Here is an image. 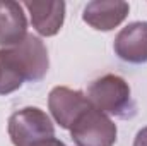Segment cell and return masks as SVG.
Returning <instances> with one entry per match:
<instances>
[{
	"mask_svg": "<svg viewBox=\"0 0 147 146\" xmlns=\"http://www.w3.org/2000/svg\"><path fill=\"white\" fill-rule=\"evenodd\" d=\"M86 96L94 108L116 119H132L137 113L130 84L116 74H105L96 77L87 86Z\"/></svg>",
	"mask_w": 147,
	"mask_h": 146,
	"instance_id": "cell-1",
	"label": "cell"
},
{
	"mask_svg": "<svg viewBox=\"0 0 147 146\" xmlns=\"http://www.w3.org/2000/svg\"><path fill=\"white\" fill-rule=\"evenodd\" d=\"M0 57L9 67L17 72L24 81H41L50 69L48 48L41 38L28 33L21 43L7 48H0Z\"/></svg>",
	"mask_w": 147,
	"mask_h": 146,
	"instance_id": "cell-2",
	"label": "cell"
},
{
	"mask_svg": "<svg viewBox=\"0 0 147 146\" xmlns=\"http://www.w3.org/2000/svg\"><path fill=\"white\" fill-rule=\"evenodd\" d=\"M7 132L14 146H39L55 138V126L45 110L24 107L9 117Z\"/></svg>",
	"mask_w": 147,
	"mask_h": 146,
	"instance_id": "cell-3",
	"label": "cell"
},
{
	"mask_svg": "<svg viewBox=\"0 0 147 146\" xmlns=\"http://www.w3.org/2000/svg\"><path fill=\"white\" fill-rule=\"evenodd\" d=\"M70 136L77 146H115L118 129L110 115L89 107L70 127Z\"/></svg>",
	"mask_w": 147,
	"mask_h": 146,
	"instance_id": "cell-4",
	"label": "cell"
},
{
	"mask_svg": "<svg viewBox=\"0 0 147 146\" xmlns=\"http://www.w3.org/2000/svg\"><path fill=\"white\" fill-rule=\"evenodd\" d=\"M89 107H92L91 102L87 100L86 93L79 89H72L67 86H55L48 95V110L51 117L62 129L67 131H70L75 120Z\"/></svg>",
	"mask_w": 147,
	"mask_h": 146,
	"instance_id": "cell-5",
	"label": "cell"
},
{
	"mask_svg": "<svg viewBox=\"0 0 147 146\" xmlns=\"http://www.w3.org/2000/svg\"><path fill=\"white\" fill-rule=\"evenodd\" d=\"M31 16V24L39 36L50 38L60 33L65 21V2L62 0H28L22 3Z\"/></svg>",
	"mask_w": 147,
	"mask_h": 146,
	"instance_id": "cell-6",
	"label": "cell"
},
{
	"mask_svg": "<svg viewBox=\"0 0 147 146\" xmlns=\"http://www.w3.org/2000/svg\"><path fill=\"white\" fill-rule=\"evenodd\" d=\"M113 50L120 60L128 64L147 62V23L135 21L127 24L115 38Z\"/></svg>",
	"mask_w": 147,
	"mask_h": 146,
	"instance_id": "cell-7",
	"label": "cell"
},
{
	"mask_svg": "<svg viewBox=\"0 0 147 146\" xmlns=\"http://www.w3.org/2000/svg\"><path fill=\"white\" fill-rule=\"evenodd\" d=\"M130 5L123 0H92L84 7L82 19L96 31H113L128 16Z\"/></svg>",
	"mask_w": 147,
	"mask_h": 146,
	"instance_id": "cell-8",
	"label": "cell"
},
{
	"mask_svg": "<svg viewBox=\"0 0 147 146\" xmlns=\"http://www.w3.org/2000/svg\"><path fill=\"white\" fill-rule=\"evenodd\" d=\"M28 36L24 7L14 0L0 2V46H14Z\"/></svg>",
	"mask_w": 147,
	"mask_h": 146,
	"instance_id": "cell-9",
	"label": "cell"
},
{
	"mask_svg": "<svg viewBox=\"0 0 147 146\" xmlns=\"http://www.w3.org/2000/svg\"><path fill=\"white\" fill-rule=\"evenodd\" d=\"M134 146H147V126L137 132V136L134 139Z\"/></svg>",
	"mask_w": 147,
	"mask_h": 146,
	"instance_id": "cell-10",
	"label": "cell"
},
{
	"mask_svg": "<svg viewBox=\"0 0 147 146\" xmlns=\"http://www.w3.org/2000/svg\"><path fill=\"white\" fill-rule=\"evenodd\" d=\"M39 146H65V143H62V141H60V139H57V138H51V139H48V141L41 143Z\"/></svg>",
	"mask_w": 147,
	"mask_h": 146,
	"instance_id": "cell-11",
	"label": "cell"
}]
</instances>
